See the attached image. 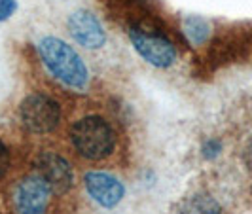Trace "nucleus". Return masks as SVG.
<instances>
[{"instance_id":"nucleus-1","label":"nucleus","mask_w":252,"mask_h":214,"mask_svg":"<svg viewBox=\"0 0 252 214\" xmlns=\"http://www.w3.org/2000/svg\"><path fill=\"white\" fill-rule=\"evenodd\" d=\"M68 139L76 153L88 161H104L118 148L116 129L99 114L78 118L68 129Z\"/></svg>"},{"instance_id":"nucleus-2","label":"nucleus","mask_w":252,"mask_h":214,"mask_svg":"<svg viewBox=\"0 0 252 214\" xmlns=\"http://www.w3.org/2000/svg\"><path fill=\"white\" fill-rule=\"evenodd\" d=\"M38 50L44 64L59 82L70 89H86L89 82L88 66L72 50V46H68L61 38L46 36L42 38Z\"/></svg>"},{"instance_id":"nucleus-3","label":"nucleus","mask_w":252,"mask_h":214,"mask_svg":"<svg viewBox=\"0 0 252 214\" xmlns=\"http://www.w3.org/2000/svg\"><path fill=\"white\" fill-rule=\"evenodd\" d=\"M19 118L29 133L50 135L61 123V104L46 93H31L19 106Z\"/></svg>"},{"instance_id":"nucleus-4","label":"nucleus","mask_w":252,"mask_h":214,"mask_svg":"<svg viewBox=\"0 0 252 214\" xmlns=\"http://www.w3.org/2000/svg\"><path fill=\"white\" fill-rule=\"evenodd\" d=\"M129 38L140 57L158 68H167L175 63L177 50L173 42L150 25H135L129 29Z\"/></svg>"},{"instance_id":"nucleus-5","label":"nucleus","mask_w":252,"mask_h":214,"mask_svg":"<svg viewBox=\"0 0 252 214\" xmlns=\"http://www.w3.org/2000/svg\"><path fill=\"white\" fill-rule=\"evenodd\" d=\"M34 167L38 171V177L50 186L51 193L55 195H64L74 186V171L68 159L59 152L42 150L36 155Z\"/></svg>"},{"instance_id":"nucleus-6","label":"nucleus","mask_w":252,"mask_h":214,"mask_svg":"<svg viewBox=\"0 0 252 214\" xmlns=\"http://www.w3.org/2000/svg\"><path fill=\"white\" fill-rule=\"evenodd\" d=\"M51 189L40 177H27L13 189V205L19 214H44Z\"/></svg>"},{"instance_id":"nucleus-7","label":"nucleus","mask_w":252,"mask_h":214,"mask_svg":"<svg viewBox=\"0 0 252 214\" xmlns=\"http://www.w3.org/2000/svg\"><path fill=\"white\" fill-rule=\"evenodd\" d=\"M84 184L88 189L89 197L97 201L104 209H112L124 199L126 188L116 177L101 171H93L84 177Z\"/></svg>"},{"instance_id":"nucleus-8","label":"nucleus","mask_w":252,"mask_h":214,"mask_svg":"<svg viewBox=\"0 0 252 214\" xmlns=\"http://www.w3.org/2000/svg\"><path fill=\"white\" fill-rule=\"evenodd\" d=\"M68 31L76 42L88 50H99L106 42V34L99 19L88 10H78L68 17Z\"/></svg>"},{"instance_id":"nucleus-9","label":"nucleus","mask_w":252,"mask_h":214,"mask_svg":"<svg viewBox=\"0 0 252 214\" xmlns=\"http://www.w3.org/2000/svg\"><path fill=\"white\" fill-rule=\"evenodd\" d=\"M175 214H222V207L209 193H193L178 203Z\"/></svg>"},{"instance_id":"nucleus-10","label":"nucleus","mask_w":252,"mask_h":214,"mask_svg":"<svg viewBox=\"0 0 252 214\" xmlns=\"http://www.w3.org/2000/svg\"><path fill=\"white\" fill-rule=\"evenodd\" d=\"M184 32H186V36L189 38V42L191 44H203L209 34H211V27L209 23L203 19V17H188L186 21H184Z\"/></svg>"},{"instance_id":"nucleus-11","label":"nucleus","mask_w":252,"mask_h":214,"mask_svg":"<svg viewBox=\"0 0 252 214\" xmlns=\"http://www.w3.org/2000/svg\"><path fill=\"white\" fill-rule=\"evenodd\" d=\"M15 12H17V2L15 0H0V23L8 21Z\"/></svg>"},{"instance_id":"nucleus-12","label":"nucleus","mask_w":252,"mask_h":214,"mask_svg":"<svg viewBox=\"0 0 252 214\" xmlns=\"http://www.w3.org/2000/svg\"><path fill=\"white\" fill-rule=\"evenodd\" d=\"M10 163H12V159H10V150H8V146L0 140V178L8 173Z\"/></svg>"},{"instance_id":"nucleus-13","label":"nucleus","mask_w":252,"mask_h":214,"mask_svg":"<svg viewBox=\"0 0 252 214\" xmlns=\"http://www.w3.org/2000/svg\"><path fill=\"white\" fill-rule=\"evenodd\" d=\"M218 152H222V142H220V140H209V142L203 146L205 157H215V155H218Z\"/></svg>"},{"instance_id":"nucleus-14","label":"nucleus","mask_w":252,"mask_h":214,"mask_svg":"<svg viewBox=\"0 0 252 214\" xmlns=\"http://www.w3.org/2000/svg\"><path fill=\"white\" fill-rule=\"evenodd\" d=\"M243 161H245V165L252 171V139L247 142V146H245V150H243Z\"/></svg>"},{"instance_id":"nucleus-15","label":"nucleus","mask_w":252,"mask_h":214,"mask_svg":"<svg viewBox=\"0 0 252 214\" xmlns=\"http://www.w3.org/2000/svg\"><path fill=\"white\" fill-rule=\"evenodd\" d=\"M129 2H133V4H140V2H144V0H129Z\"/></svg>"}]
</instances>
